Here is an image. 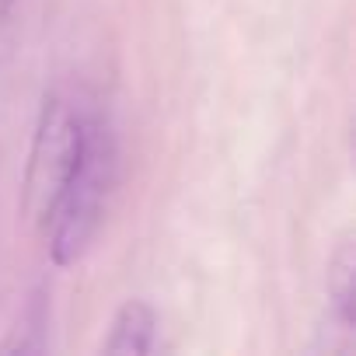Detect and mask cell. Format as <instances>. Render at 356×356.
Returning <instances> with one entry per match:
<instances>
[{"mask_svg": "<svg viewBox=\"0 0 356 356\" xmlns=\"http://www.w3.org/2000/svg\"><path fill=\"white\" fill-rule=\"evenodd\" d=\"M115 178H119L115 133L98 112L88 108L77 164L67 178L60 200L53 203L46 224L39 227L46 238L49 259L56 266H74L88 255L91 241L98 238L105 224L108 200L115 193Z\"/></svg>", "mask_w": 356, "mask_h": 356, "instance_id": "cell-1", "label": "cell"}, {"mask_svg": "<svg viewBox=\"0 0 356 356\" xmlns=\"http://www.w3.org/2000/svg\"><path fill=\"white\" fill-rule=\"evenodd\" d=\"M154 342H157L154 307L147 300H126L115 311L102 349L112 356H147V353H154Z\"/></svg>", "mask_w": 356, "mask_h": 356, "instance_id": "cell-3", "label": "cell"}, {"mask_svg": "<svg viewBox=\"0 0 356 356\" xmlns=\"http://www.w3.org/2000/svg\"><path fill=\"white\" fill-rule=\"evenodd\" d=\"M11 4H15V0H0V22H4V18H8V11H11Z\"/></svg>", "mask_w": 356, "mask_h": 356, "instance_id": "cell-6", "label": "cell"}, {"mask_svg": "<svg viewBox=\"0 0 356 356\" xmlns=\"http://www.w3.org/2000/svg\"><path fill=\"white\" fill-rule=\"evenodd\" d=\"M84 115L88 108L74 105L67 95L49 91L39 108L29 168H25V210L42 227L53 203L60 200L67 178L77 164L81 140H84Z\"/></svg>", "mask_w": 356, "mask_h": 356, "instance_id": "cell-2", "label": "cell"}, {"mask_svg": "<svg viewBox=\"0 0 356 356\" xmlns=\"http://www.w3.org/2000/svg\"><path fill=\"white\" fill-rule=\"evenodd\" d=\"M328 307L342 332H353L356 325V255L353 241H342L339 252L328 262Z\"/></svg>", "mask_w": 356, "mask_h": 356, "instance_id": "cell-4", "label": "cell"}, {"mask_svg": "<svg viewBox=\"0 0 356 356\" xmlns=\"http://www.w3.org/2000/svg\"><path fill=\"white\" fill-rule=\"evenodd\" d=\"M46 321H49V314H46V300H42V297H35V304L22 314L15 339H8V342H4V353H39V349L46 346V339H42Z\"/></svg>", "mask_w": 356, "mask_h": 356, "instance_id": "cell-5", "label": "cell"}]
</instances>
